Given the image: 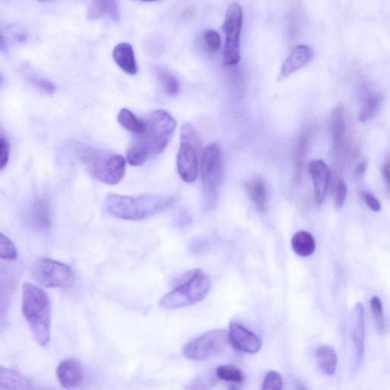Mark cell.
<instances>
[{"mask_svg": "<svg viewBox=\"0 0 390 390\" xmlns=\"http://www.w3.org/2000/svg\"><path fill=\"white\" fill-rule=\"evenodd\" d=\"M174 196L147 194L137 197L110 195L105 199L106 210L117 219L143 221L169 209L176 202Z\"/></svg>", "mask_w": 390, "mask_h": 390, "instance_id": "6da1fadb", "label": "cell"}, {"mask_svg": "<svg viewBox=\"0 0 390 390\" xmlns=\"http://www.w3.org/2000/svg\"><path fill=\"white\" fill-rule=\"evenodd\" d=\"M22 313L35 341L42 347L48 346L51 340V304L47 293L37 285L24 284Z\"/></svg>", "mask_w": 390, "mask_h": 390, "instance_id": "7a4b0ae2", "label": "cell"}, {"mask_svg": "<svg viewBox=\"0 0 390 390\" xmlns=\"http://www.w3.org/2000/svg\"><path fill=\"white\" fill-rule=\"evenodd\" d=\"M78 156L89 174L105 184H119L125 175L126 161L119 154L84 147L79 150Z\"/></svg>", "mask_w": 390, "mask_h": 390, "instance_id": "3957f363", "label": "cell"}, {"mask_svg": "<svg viewBox=\"0 0 390 390\" xmlns=\"http://www.w3.org/2000/svg\"><path fill=\"white\" fill-rule=\"evenodd\" d=\"M211 278L201 269L189 274L183 283L161 299L160 306L166 310H176L201 302L209 294Z\"/></svg>", "mask_w": 390, "mask_h": 390, "instance_id": "277c9868", "label": "cell"}, {"mask_svg": "<svg viewBox=\"0 0 390 390\" xmlns=\"http://www.w3.org/2000/svg\"><path fill=\"white\" fill-rule=\"evenodd\" d=\"M147 129L138 140L146 148L150 156H157L164 150L176 129L174 117L164 110L151 112L147 120Z\"/></svg>", "mask_w": 390, "mask_h": 390, "instance_id": "5b68a950", "label": "cell"}, {"mask_svg": "<svg viewBox=\"0 0 390 390\" xmlns=\"http://www.w3.org/2000/svg\"><path fill=\"white\" fill-rule=\"evenodd\" d=\"M202 185L205 206L212 210L219 200L223 178V157L220 145L208 146L202 160Z\"/></svg>", "mask_w": 390, "mask_h": 390, "instance_id": "8992f818", "label": "cell"}, {"mask_svg": "<svg viewBox=\"0 0 390 390\" xmlns=\"http://www.w3.org/2000/svg\"><path fill=\"white\" fill-rule=\"evenodd\" d=\"M200 149V139L193 126L183 124L181 129L177 169L181 178L187 183H194L197 178Z\"/></svg>", "mask_w": 390, "mask_h": 390, "instance_id": "52a82bcc", "label": "cell"}, {"mask_svg": "<svg viewBox=\"0 0 390 390\" xmlns=\"http://www.w3.org/2000/svg\"><path fill=\"white\" fill-rule=\"evenodd\" d=\"M228 343V332L212 330L187 343L183 355L189 360L205 361L221 355Z\"/></svg>", "mask_w": 390, "mask_h": 390, "instance_id": "ba28073f", "label": "cell"}, {"mask_svg": "<svg viewBox=\"0 0 390 390\" xmlns=\"http://www.w3.org/2000/svg\"><path fill=\"white\" fill-rule=\"evenodd\" d=\"M243 13L238 3H232L226 11L223 30L226 35L223 63L226 67L237 65L240 61V34Z\"/></svg>", "mask_w": 390, "mask_h": 390, "instance_id": "9c48e42d", "label": "cell"}, {"mask_svg": "<svg viewBox=\"0 0 390 390\" xmlns=\"http://www.w3.org/2000/svg\"><path fill=\"white\" fill-rule=\"evenodd\" d=\"M32 275L38 283L50 288H67L74 281V271L69 266L49 259L36 262Z\"/></svg>", "mask_w": 390, "mask_h": 390, "instance_id": "30bf717a", "label": "cell"}, {"mask_svg": "<svg viewBox=\"0 0 390 390\" xmlns=\"http://www.w3.org/2000/svg\"><path fill=\"white\" fill-rule=\"evenodd\" d=\"M365 337V309L363 304L358 303L353 307L350 321V338L353 349V369L355 371L359 370L363 358H364Z\"/></svg>", "mask_w": 390, "mask_h": 390, "instance_id": "8fae6325", "label": "cell"}, {"mask_svg": "<svg viewBox=\"0 0 390 390\" xmlns=\"http://www.w3.org/2000/svg\"><path fill=\"white\" fill-rule=\"evenodd\" d=\"M228 339L234 349L243 353H256L261 348L256 335L238 323H230Z\"/></svg>", "mask_w": 390, "mask_h": 390, "instance_id": "7c38bea8", "label": "cell"}, {"mask_svg": "<svg viewBox=\"0 0 390 390\" xmlns=\"http://www.w3.org/2000/svg\"><path fill=\"white\" fill-rule=\"evenodd\" d=\"M314 56L315 53L312 48L307 45H298L290 52L283 63L278 81H282L305 67L313 60Z\"/></svg>", "mask_w": 390, "mask_h": 390, "instance_id": "4fadbf2b", "label": "cell"}, {"mask_svg": "<svg viewBox=\"0 0 390 390\" xmlns=\"http://www.w3.org/2000/svg\"><path fill=\"white\" fill-rule=\"evenodd\" d=\"M308 169L313 179L316 202L322 204L327 194L331 176L330 169L322 160L311 161Z\"/></svg>", "mask_w": 390, "mask_h": 390, "instance_id": "5bb4252c", "label": "cell"}, {"mask_svg": "<svg viewBox=\"0 0 390 390\" xmlns=\"http://www.w3.org/2000/svg\"><path fill=\"white\" fill-rule=\"evenodd\" d=\"M59 383L66 389H74L83 382L84 370L80 363L74 358L61 361L57 368Z\"/></svg>", "mask_w": 390, "mask_h": 390, "instance_id": "9a60e30c", "label": "cell"}, {"mask_svg": "<svg viewBox=\"0 0 390 390\" xmlns=\"http://www.w3.org/2000/svg\"><path fill=\"white\" fill-rule=\"evenodd\" d=\"M106 16L119 20V0H93L88 8V20L95 21Z\"/></svg>", "mask_w": 390, "mask_h": 390, "instance_id": "2e32d148", "label": "cell"}, {"mask_svg": "<svg viewBox=\"0 0 390 390\" xmlns=\"http://www.w3.org/2000/svg\"><path fill=\"white\" fill-rule=\"evenodd\" d=\"M113 59L126 74L136 75L138 72L137 60L131 45L129 43H121L115 48L112 53Z\"/></svg>", "mask_w": 390, "mask_h": 390, "instance_id": "e0dca14e", "label": "cell"}, {"mask_svg": "<svg viewBox=\"0 0 390 390\" xmlns=\"http://www.w3.org/2000/svg\"><path fill=\"white\" fill-rule=\"evenodd\" d=\"M29 223L35 230L47 231L51 224L50 205L46 200H39L32 207Z\"/></svg>", "mask_w": 390, "mask_h": 390, "instance_id": "ac0fdd59", "label": "cell"}, {"mask_svg": "<svg viewBox=\"0 0 390 390\" xmlns=\"http://www.w3.org/2000/svg\"><path fill=\"white\" fill-rule=\"evenodd\" d=\"M331 131L332 135L333 150L339 153L342 149L346 134V122L342 106L334 108L332 115Z\"/></svg>", "mask_w": 390, "mask_h": 390, "instance_id": "d6986e66", "label": "cell"}, {"mask_svg": "<svg viewBox=\"0 0 390 390\" xmlns=\"http://www.w3.org/2000/svg\"><path fill=\"white\" fill-rule=\"evenodd\" d=\"M32 381L18 372L0 366V389H30Z\"/></svg>", "mask_w": 390, "mask_h": 390, "instance_id": "ffe728a7", "label": "cell"}, {"mask_svg": "<svg viewBox=\"0 0 390 390\" xmlns=\"http://www.w3.org/2000/svg\"><path fill=\"white\" fill-rule=\"evenodd\" d=\"M317 363L323 373L332 376L337 371L338 356L337 351L330 346H322L316 351Z\"/></svg>", "mask_w": 390, "mask_h": 390, "instance_id": "44dd1931", "label": "cell"}, {"mask_svg": "<svg viewBox=\"0 0 390 390\" xmlns=\"http://www.w3.org/2000/svg\"><path fill=\"white\" fill-rule=\"evenodd\" d=\"M247 190L257 209L261 212H265L267 210L268 196L264 181L261 178L249 181L247 185Z\"/></svg>", "mask_w": 390, "mask_h": 390, "instance_id": "7402d4cb", "label": "cell"}, {"mask_svg": "<svg viewBox=\"0 0 390 390\" xmlns=\"http://www.w3.org/2000/svg\"><path fill=\"white\" fill-rule=\"evenodd\" d=\"M292 247L297 256L309 257L316 249V242L313 235L306 231L296 233L292 240Z\"/></svg>", "mask_w": 390, "mask_h": 390, "instance_id": "603a6c76", "label": "cell"}, {"mask_svg": "<svg viewBox=\"0 0 390 390\" xmlns=\"http://www.w3.org/2000/svg\"><path fill=\"white\" fill-rule=\"evenodd\" d=\"M117 121L123 128L135 135L140 136L147 129L146 121L139 119L128 108H123L117 116Z\"/></svg>", "mask_w": 390, "mask_h": 390, "instance_id": "cb8c5ba5", "label": "cell"}, {"mask_svg": "<svg viewBox=\"0 0 390 390\" xmlns=\"http://www.w3.org/2000/svg\"><path fill=\"white\" fill-rule=\"evenodd\" d=\"M11 290V280L8 279L6 275L0 273V329L6 323Z\"/></svg>", "mask_w": 390, "mask_h": 390, "instance_id": "d4e9b609", "label": "cell"}, {"mask_svg": "<svg viewBox=\"0 0 390 390\" xmlns=\"http://www.w3.org/2000/svg\"><path fill=\"white\" fill-rule=\"evenodd\" d=\"M157 76L165 93L169 96H176L180 89L177 79L164 68L157 69Z\"/></svg>", "mask_w": 390, "mask_h": 390, "instance_id": "484cf974", "label": "cell"}, {"mask_svg": "<svg viewBox=\"0 0 390 390\" xmlns=\"http://www.w3.org/2000/svg\"><path fill=\"white\" fill-rule=\"evenodd\" d=\"M149 157L150 155L148 150L138 139H136L131 143L128 152H126V160L133 167L143 165Z\"/></svg>", "mask_w": 390, "mask_h": 390, "instance_id": "4316f807", "label": "cell"}, {"mask_svg": "<svg viewBox=\"0 0 390 390\" xmlns=\"http://www.w3.org/2000/svg\"><path fill=\"white\" fill-rule=\"evenodd\" d=\"M216 374L220 379L235 384H241L245 380L242 372L234 365H221L217 368Z\"/></svg>", "mask_w": 390, "mask_h": 390, "instance_id": "83f0119b", "label": "cell"}, {"mask_svg": "<svg viewBox=\"0 0 390 390\" xmlns=\"http://www.w3.org/2000/svg\"><path fill=\"white\" fill-rule=\"evenodd\" d=\"M308 144H309V134L306 132L302 134L297 145L296 154V171L294 176L296 181H298L301 178Z\"/></svg>", "mask_w": 390, "mask_h": 390, "instance_id": "f1b7e54d", "label": "cell"}, {"mask_svg": "<svg viewBox=\"0 0 390 390\" xmlns=\"http://www.w3.org/2000/svg\"><path fill=\"white\" fill-rule=\"evenodd\" d=\"M370 309L372 314H373L376 327L379 332H384L386 331V323L384 315V307L382 301L377 296L371 298L370 300Z\"/></svg>", "mask_w": 390, "mask_h": 390, "instance_id": "f546056e", "label": "cell"}, {"mask_svg": "<svg viewBox=\"0 0 390 390\" xmlns=\"http://www.w3.org/2000/svg\"><path fill=\"white\" fill-rule=\"evenodd\" d=\"M379 99L375 95L369 96L364 105L362 106L359 112L358 120L364 123L372 119L376 114L379 105Z\"/></svg>", "mask_w": 390, "mask_h": 390, "instance_id": "4dcf8cb0", "label": "cell"}, {"mask_svg": "<svg viewBox=\"0 0 390 390\" xmlns=\"http://www.w3.org/2000/svg\"><path fill=\"white\" fill-rule=\"evenodd\" d=\"M18 256L14 243L6 235L0 233V259L14 260Z\"/></svg>", "mask_w": 390, "mask_h": 390, "instance_id": "1f68e13d", "label": "cell"}, {"mask_svg": "<svg viewBox=\"0 0 390 390\" xmlns=\"http://www.w3.org/2000/svg\"><path fill=\"white\" fill-rule=\"evenodd\" d=\"M282 377L276 371H269L263 381L262 389H281L283 388Z\"/></svg>", "mask_w": 390, "mask_h": 390, "instance_id": "d6a6232c", "label": "cell"}, {"mask_svg": "<svg viewBox=\"0 0 390 390\" xmlns=\"http://www.w3.org/2000/svg\"><path fill=\"white\" fill-rule=\"evenodd\" d=\"M204 41L208 51L211 52H216L221 48V35L214 30H207L204 34Z\"/></svg>", "mask_w": 390, "mask_h": 390, "instance_id": "836d02e7", "label": "cell"}, {"mask_svg": "<svg viewBox=\"0 0 390 390\" xmlns=\"http://www.w3.org/2000/svg\"><path fill=\"white\" fill-rule=\"evenodd\" d=\"M348 187L346 184L342 180L339 181L334 190V204L338 209H341L346 203Z\"/></svg>", "mask_w": 390, "mask_h": 390, "instance_id": "e575fe53", "label": "cell"}, {"mask_svg": "<svg viewBox=\"0 0 390 390\" xmlns=\"http://www.w3.org/2000/svg\"><path fill=\"white\" fill-rule=\"evenodd\" d=\"M31 83L36 87L39 88L43 92L47 94H52L56 92V86L54 85L52 82L41 78L38 76L30 77Z\"/></svg>", "mask_w": 390, "mask_h": 390, "instance_id": "d590c367", "label": "cell"}, {"mask_svg": "<svg viewBox=\"0 0 390 390\" xmlns=\"http://www.w3.org/2000/svg\"><path fill=\"white\" fill-rule=\"evenodd\" d=\"M10 143L6 138L0 137V171L6 167L8 159H10Z\"/></svg>", "mask_w": 390, "mask_h": 390, "instance_id": "8d00e7d4", "label": "cell"}, {"mask_svg": "<svg viewBox=\"0 0 390 390\" xmlns=\"http://www.w3.org/2000/svg\"><path fill=\"white\" fill-rule=\"evenodd\" d=\"M362 197L372 212H379L381 211V204L373 194L365 192L362 194Z\"/></svg>", "mask_w": 390, "mask_h": 390, "instance_id": "74e56055", "label": "cell"}, {"mask_svg": "<svg viewBox=\"0 0 390 390\" xmlns=\"http://www.w3.org/2000/svg\"><path fill=\"white\" fill-rule=\"evenodd\" d=\"M382 176L386 181L387 186H389V162L387 161L384 167H382Z\"/></svg>", "mask_w": 390, "mask_h": 390, "instance_id": "f35d334b", "label": "cell"}, {"mask_svg": "<svg viewBox=\"0 0 390 390\" xmlns=\"http://www.w3.org/2000/svg\"><path fill=\"white\" fill-rule=\"evenodd\" d=\"M7 50V41L5 35L0 32V51H6Z\"/></svg>", "mask_w": 390, "mask_h": 390, "instance_id": "ab89813d", "label": "cell"}, {"mask_svg": "<svg viewBox=\"0 0 390 390\" xmlns=\"http://www.w3.org/2000/svg\"><path fill=\"white\" fill-rule=\"evenodd\" d=\"M367 169V166L365 162L360 163L358 167V175L363 176L365 174V172Z\"/></svg>", "mask_w": 390, "mask_h": 390, "instance_id": "60d3db41", "label": "cell"}, {"mask_svg": "<svg viewBox=\"0 0 390 390\" xmlns=\"http://www.w3.org/2000/svg\"><path fill=\"white\" fill-rule=\"evenodd\" d=\"M143 2H154L157 1V0H142Z\"/></svg>", "mask_w": 390, "mask_h": 390, "instance_id": "b9f144b4", "label": "cell"}, {"mask_svg": "<svg viewBox=\"0 0 390 390\" xmlns=\"http://www.w3.org/2000/svg\"><path fill=\"white\" fill-rule=\"evenodd\" d=\"M3 82H4V79H3L2 76L0 75V86H1V84H3Z\"/></svg>", "mask_w": 390, "mask_h": 390, "instance_id": "7bdbcfd3", "label": "cell"}, {"mask_svg": "<svg viewBox=\"0 0 390 390\" xmlns=\"http://www.w3.org/2000/svg\"><path fill=\"white\" fill-rule=\"evenodd\" d=\"M39 1H40V2H45V1H48V0H39Z\"/></svg>", "mask_w": 390, "mask_h": 390, "instance_id": "ee69618b", "label": "cell"}]
</instances>
